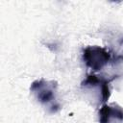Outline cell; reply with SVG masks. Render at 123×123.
<instances>
[{
	"instance_id": "1",
	"label": "cell",
	"mask_w": 123,
	"mask_h": 123,
	"mask_svg": "<svg viewBox=\"0 0 123 123\" xmlns=\"http://www.w3.org/2000/svg\"><path fill=\"white\" fill-rule=\"evenodd\" d=\"M81 89L93 106H100L111 96L110 80L96 74H88L81 83Z\"/></svg>"
},
{
	"instance_id": "2",
	"label": "cell",
	"mask_w": 123,
	"mask_h": 123,
	"mask_svg": "<svg viewBox=\"0 0 123 123\" xmlns=\"http://www.w3.org/2000/svg\"><path fill=\"white\" fill-rule=\"evenodd\" d=\"M82 58L86 65L92 71H100L111 61V54L103 47L91 45L84 49Z\"/></svg>"
},
{
	"instance_id": "3",
	"label": "cell",
	"mask_w": 123,
	"mask_h": 123,
	"mask_svg": "<svg viewBox=\"0 0 123 123\" xmlns=\"http://www.w3.org/2000/svg\"><path fill=\"white\" fill-rule=\"evenodd\" d=\"M57 87L58 85L55 81L38 79L31 84L30 90L40 104L49 105L56 100Z\"/></svg>"
},
{
	"instance_id": "4",
	"label": "cell",
	"mask_w": 123,
	"mask_h": 123,
	"mask_svg": "<svg viewBox=\"0 0 123 123\" xmlns=\"http://www.w3.org/2000/svg\"><path fill=\"white\" fill-rule=\"evenodd\" d=\"M122 120V108L117 104H104L98 111L99 123H121Z\"/></svg>"
}]
</instances>
